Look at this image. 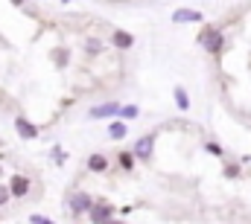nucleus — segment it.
Segmentation results:
<instances>
[{
    "label": "nucleus",
    "mask_w": 251,
    "mask_h": 224,
    "mask_svg": "<svg viewBox=\"0 0 251 224\" xmlns=\"http://www.w3.org/2000/svg\"><path fill=\"white\" fill-rule=\"evenodd\" d=\"M152 149H155V134H146V137H140L137 140V146H134V157H140L143 163H149V157H152Z\"/></svg>",
    "instance_id": "nucleus-1"
},
{
    "label": "nucleus",
    "mask_w": 251,
    "mask_h": 224,
    "mask_svg": "<svg viewBox=\"0 0 251 224\" xmlns=\"http://www.w3.org/2000/svg\"><path fill=\"white\" fill-rule=\"evenodd\" d=\"M201 44H204L207 53H219V50H222V35H219V29H204V32H201Z\"/></svg>",
    "instance_id": "nucleus-2"
},
{
    "label": "nucleus",
    "mask_w": 251,
    "mask_h": 224,
    "mask_svg": "<svg viewBox=\"0 0 251 224\" xmlns=\"http://www.w3.org/2000/svg\"><path fill=\"white\" fill-rule=\"evenodd\" d=\"M15 128H18V134L24 140H35L38 137V125H32L26 116H15Z\"/></svg>",
    "instance_id": "nucleus-3"
},
{
    "label": "nucleus",
    "mask_w": 251,
    "mask_h": 224,
    "mask_svg": "<svg viewBox=\"0 0 251 224\" xmlns=\"http://www.w3.org/2000/svg\"><path fill=\"white\" fill-rule=\"evenodd\" d=\"M173 23H201V12L178 9V12H173Z\"/></svg>",
    "instance_id": "nucleus-4"
},
{
    "label": "nucleus",
    "mask_w": 251,
    "mask_h": 224,
    "mask_svg": "<svg viewBox=\"0 0 251 224\" xmlns=\"http://www.w3.org/2000/svg\"><path fill=\"white\" fill-rule=\"evenodd\" d=\"M9 192L18 195V198L26 195V192H29V180H26L24 175H12V178H9Z\"/></svg>",
    "instance_id": "nucleus-5"
},
{
    "label": "nucleus",
    "mask_w": 251,
    "mask_h": 224,
    "mask_svg": "<svg viewBox=\"0 0 251 224\" xmlns=\"http://www.w3.org/2000/svg\"><path fill=\"white\" fill-rule=\"evenodd\" d=\"M94 201H91V195L88 192H76L73 198H70V210L79 216V213H88V207H91Z\"/></svg>",
    "instance_id": "nucleus-6"
},
{
    "label": "nucleus",
    "mask_w": 251,
    "mask_h": 224,
    "mask_svg": "<svg viewBox=\"0 0 251 224\" xmlns=\"http://www.w3.org/2000/svg\"><path fill=\"white\" fill-rule=\"evenodd\" d=\"M120 111V105L117 102H105V105H97V108H91V119H102V116H111V113Z\"/></svg>",
    "instance_id": "nucleus-7"
},
{
    "label": "nucleus",
    "mask_w": 251,
    "mask_h": 224,
    "mask_svg": "<svg viewBox=\"0 0 251 224\" xmlns=\"http://www.w3.org/2000/svg\"><path fill=\"white\" fill-rule=\"evenodd\" d=\"M88 210H91V222H108V219H111V207H105V204H102V207H94V204H91Z\"/></svg>",
    "instance_id": "nucleus-8"
},
{
    "label": "nucleus",
    "mask_w": 251,
    "mask_h": 224,
    "mask_svg": "<svg viewBox=\"0 0 251 224\" xmlns=\"http://www.w3.org/2000/svg\"><path fill=\"white\" fill-rule=\"evenodd\" d=\"M111 41H114V47H120V50H128V47H131V44H134V38H131V35H128V32H123V29H117V32H114V38H111Z\"/></svg>",
    "instance_id": "nucleus-9"
},
{
    "label": "nucleus",
    "mask_w": 251,
    "mask_h": 224,
    "mask_svg": "<svg viewBox=\"0 0 251 224\" xmlns=\"http://www.w3.org/2000/svg\"><path fill=\"white\" fill-rule=\"evenodd\" d=\"M88 169H91V172H105V169H108V160H105V155H91V160H88Z\"/></svg>",
    "instance_id": "nucleus-10"
},
{
    "label": "nucleus",
    "mask_w": 251,
    "mask_h": 224,
    "mask_svg": "<svg viewBox=\"0 0 251 224\" xmlns=\"http://www.w3.org/2000/svg\"><path fill=\"white\" fill-rule=\"evenodd\" d=\"M126 131H128V128H126V122H111V128H108V134H111L114 140H123Z\"/></svg>",
    "instance_id": "nucleus-11"
},
{
    "label": "nucleus",
    "mask_w": 251,
    "mask_h": 224,
    "mask_svg": "<svg viewBox=\"0 0 251 224\" xmlns=\"http://www.w3.org/2000/svg\"><path fill=\"white\" fill-rule=\"evenodd\" d=\"M176 102H178L181 111H187L190 108V99H187V90H184V88H176Z\"/></svg>",
    "instance_id": "nucleus-12"
},
{
    "label": "nucleus",
    "mask_w": 251,
    "mask_h": 224,
    "mask_svg": "<svg viewBox=\"0 0 251 224\" xmlns=\"http://www.w3.org/2000/svg\"><path fill=\"white\" fill-rule=\"evenodd\" d=\"M117 160H120V166H123L126 172L134 166V155H131V152H120V157H117Z\"/></svg>",
    "instance_id": "nucleus-13"
},
{
    "label": "nucleus",
    "mask_w": 251,
    "mask_h": 224,
    "mask_svg": "<svg viewBox=\"0 0 251 224\" xmlns=\"http://www.w3.org/2000/svg\"><path fill=\"white\" fill-rule=\"evenodd\" d=\"M120 116H123V119H134V116H137V113H140V108H137V105H126V108H120Z\"/></svg>",
    "instance_id": "nucleus-14"
},
{
    "label": "nucleus",
    "mask_w": 251,
    "mask_h": 224,
    "mask_svg": "<svg viewBox=\"0 0 251 224\" xmlns=\"http://www.w3.org/2000/svg\"><path fill=\"white\" fill-rule=\"evenodd\" d=\"M207 152H210V155H216V157H222V155H225V152H222V146H216V143H207Z\"/></svg>",
    "instance_id": "nucleus-15"
},
{
    "label": "nucleus",
    "mask_w": 251,
    "mask_h": 224,
    "mask_svg": "<svg viewBox=\"0 0 251 224\" xmlns=\"http://www.w3.org/2000/svg\"><path fill=\"white\" fill-rule=\"evenodd\" d=\"M9 195H12V192H9V186H3V183H0V207L9 201Z\"/></svg>",
    "instance_id": "nucleus-16"
},
{
    "label": "nucleus",
    "mask_w": 251,
    "mask_h": 224,
    "mask_svg": "<svg viewBox=\"0 0 251 224\" xmlns=\"http://www.w3.org/2000/svg\"><path fill=\"white\" fill-rule=\"evenodd\" d=\"M88 53H100V41H88Z\"/></svg>",
    "instance_id": "nucleus-17"
},
{
    "label": "nucleus",
    "mask_w": 251,
    "mask_h": 224,
    "mask_svg": "<svg viewBox=\"0 0 251 224\" xmlns=\"http://www.w3.org/2000/svg\"><path fill=\"white\" fill-rule=\"evenodd\" d=\"M225 175H228V178H237V175H240V169H237V166H228V169H225Z\"/></svg>",
    "instance_id": "nucleus-18"
},
{
    "label": "nucleus",
    "mask_w": 251,
    "mask_h": 224,
    "mask_svg": "<svg viewBox=\"0 0 251 224\" xmlns=\"http://www.w3.org/2000/svg\"><path fill=\"white\" fill-rule=\"evenodd\" d=\"M29 222L32 224H47V219H44V216H29Z\"/></svg>",
    "instance_id": "nucleus-19"
},
{
    "label": "nucleus",
    "mask_w": 251,
    "mask_h": 224,
    "mask_svg": "<svg viewBox=\"0 0 251 224\" xmlns=\"http://www.w3.org/2000/svg\"><path fill=\"white\" fill-rule=\"evenodd\" d=\"M59 64H62V67L67 64V50H59Z\"/></svg>",
    "instance_id": "nucleus-20"
},
{
    "label": "nucleus",
    "mask_w": 251,
    "mask_h": 224,
    "mask_svg": "<svg viewBox=\"0 0 251 224\" xmlns=\"http://www.w3.org/2000/svg\"><path fill=\"white\" fill-rule=\"evenodd\" d=\"M12 3H15V6H24V0H12Z\"/></svg>",
    "instance_id": "nucleus-21"
}]
</instances>
